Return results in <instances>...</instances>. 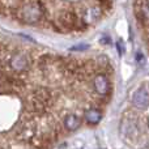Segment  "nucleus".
I'll list each match as a JSON object with an SVG mask.
<instances>
[{"instance_id":"obj_5","label":"nucleus","mask_w":149,"mask_h":149,"mask_svg":"<svg viewBox=\"0 0 149 149\" xmlns=\"http://www.w3.org/2000/svg\"><path fill=\"white\" fill-rule=\"evenodd\" d=\"M10 67L16 71H25L29 67V60L26 55L18 54L10 59Z\"/></svg>"},{"instance_id":"obj_4","label":"nucleus","mask_w":149,"mask_h":149,"mask_svg":"<svg viewBox=\"0 0 149 149\" xmlns=\"http://www.w3.org/2000/svg\"><path fill=\"white\" fill-rule=\"evenodd\" d=\"M94 89L95 92L98 93V94L103 95L106 94V93L109 92V89H110V84H109V80L106 79V76H103V74H98V76H95L94 79Z\"/></svg>"},{"instance_id":"obj_10","label":"nucleus","mask_w":149,"mask_h":149,"mask_svg":"<svg viewBox=\"0 0 149 149\" xmlns=\"http://www.w3.org/2000/svg\"><path fill=\"white\" fill-rule=\"evenodd\" d=\"M86 49H88V45L84 43V45H77V46H74L72 50L73 51H77V50H86Z\"/></svg>"},{"instance_id":"obj_3","label":"nucleus","mask_w":149,"mask_h":149,"mask_svg":"<svg viewBox=\"0 0 149 149\" xmlns=\"http://www.w3.org/2000/svg\"><path fill=\"white\" fill-rule=\"evenodd\" d=\"M132 103L139 110H145L149 106V92L145 86H141L132 94Z\"/></svg>"},{"instance_id":"obj_7","label":"nucleus","mask_w":149,"mask_h":149,"mask_svg":"<svg viewBox=\"0 0 149 149\" xmlns=\"http://www.w3.org/2000/svg\"><path fill=\"white\" fill-rule=\"evenodd\" d=\"M101 119H102V114L98 110H95V109H90V110H88L86 113H85V120H86L88 123L97 124V123H100Z\"/></svg>"},{"instance_id":"obj_2","label":"nucleus","mask_w":149,"mask_h":149,"mask_svg":"<svg viewBox=\"0 0 149 149\" xmlns=\"http://www.w3.org/2000/svg\"><path fill=\"white\" fill-rule=\"evenodd\" d=\"M21 17L25 22H37L41 17V8L36 3H30V4L24 5L22 10H21Z\"/></svg>"},{"instance_id":"obj_11","label":"nucleus","mask_w":149,"mask_h":149,"mask_svg":"<svg viewBox=\"0 0 149 149\" xmlns=\"http://www.w3.org/2000/svg\"><path fill=\"white\" fill-rule=\"evenodd\" d=\"M118 50H119V54H120V55L124 52V50H123V43H122L120 41L118 42Z\"/></svg>"},{"instance_id":"obj_12","label":"nucleus","mask_w":149,"mask_h":149,"mask_svg":"<svg viewBox=\"0 0 149 149\" xmlns=\"http://www.w3.org/2000/svg\"><path fill=\"white\" fill-rule=\"evenodd\" d=\"M143 58H144V56H143L141 54H137V62H140V64H143V63L145 62V60L143 59Z\"/></svg>"},{"instance_id":"obj_9","label":"nucleus","mask_w":149,"mask_h":149,"mask_svg":"<svg viewBox=\"0 0 149 149\" xmlns=\"http://www.w3.org/2000/svg\"><path fill=\"white\" fill-rule=\"evenodd\" d=\"M137 5H139V8H140L141 15L149 20V0H139Z\"/></svg>"},{"instance_id":"obj_6","label":"nucleus","mask_w":149,"mask_h":149,"mask_svg":"<svg viewBox=\"0 0 149 149\" xmlns=\"http://www.w3.org/2000/svg\"><path fill=\"white\" fill-rule=\"evenodd\" d=\"M80 123H81L80 118L76 115H73V114L67 115L64 119V126H65V128L70 130V131H76V130L80 127Z\"/></svg>"},{"instance_id":"obj_1","label":"nucleus","mask_w":149,"mask_h":149,"mask_svg":"<svg viewBox=\"0 0 149 149\" xmlns=\"http://www.w3.org/2000/svg\"><path fill=\"white\" fill-rule=\"evenodd\" d=\"M120 131L123 132L124 136L130 137V139H137L139 135L141 134V127L136 119L124 118L120 124Z\"/></svg>"},{"instance_id":"obj_8","label":"nucleus","mask_w":149,"mask_h":149,"mask_svg":"<svg viewBox=\"0 0 149 149\" xmlns=\"http://www.w3.org/2000/svg\"><path fill=\"white\" fill-rule=\"evenodd\" d=\"M101 17V9L98 7H93V8H89L85 15V21L88 24H93Z\"/></svg>"}]
</instances>
